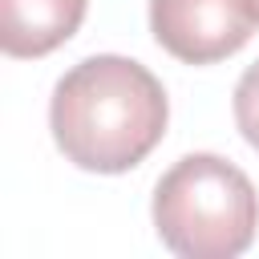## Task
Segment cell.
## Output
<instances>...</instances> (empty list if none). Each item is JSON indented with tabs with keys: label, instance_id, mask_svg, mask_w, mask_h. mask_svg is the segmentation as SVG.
<instances>
[{
	"label": "cell",
	"instance_id": "cell-1",
	"mask_svg": "<svg viewBox=\"0 0 259 259\" xmlns=\"http://www.w3.org/2000/svg\"><path fill=\"white\" fill-rule=\"evenodd\" d=\"M166 89L162 81L117 53L77 61L53 89L49 125L57 150L93 174L134 170L166 134Z\"/></svg>",
	"mask_w": 259,
	"mask_h": 259
},
{
	"label": "cell",
	"instance_id": "cell-2",
	"mask_svg": "<svg viewBox=\"0 0 259 259\" xmlns=\"http://www.w3.org/2000/svg\"><path fill=\"white\" fill-rule=\"evenodd\" d=\"M154 231L182 259H235L255 243L259 194L235 162L186 154L154 186Z\"/></svg>",
	"mask_w": 259,
	"mask_h": 259
},
{
	"label": "cell",
	"instance_id": "cell-3",
	"mask_svg": "<svg viewBox=\"0 0 259 259\" xmlns=\"http://www.w3.org/2000/svg\"><path fill=\"white\" fill-rule=\"evenodd\" d=\"M255 24L251 0H150L154 40L186 65H214L239 53Z\"/></svg>",
	"mask_w": 259,
	"mask_h": 259
},
{
	"label": "cell",
	"instance_id": "cell-4",
	"mask_svg": "<svg viewBox=\"0 0 259 259\" xmlns=\"http://www.w3.org/2000/svg\"><path fill=\"white\" fill-rule=\"evenodd\" d=\"M89 0H0V49L8 57H45L85 20Z\"/></svg>",
	"mask_w": 259,
	"mask_h": 259
},
{
	"label": "cell",
	"instance_id": "cell-5",
	"mask_svg": "<svg viewBox=\"0 0 259 259\" xmlns=\"http://www.w3.org/2000/svg\"><path fill=\"white\" fill-rule=\"evenodd\" d=\"M235 125L251 150H259V61L235 85Z\"/></svg>",
	"mask_w": 259,
	"mask_h": 259
},
{
	"label": "cell",
	"instance_id": "cell-6",
	"mask_svg": "<svg viewBox=\"0 0 259 259\" xmlns=\"http://www.w3.org/2000/svg\"><path fill=\"white\" fill-rule=\"evenodd\" d=\"M251 8H255V20H259V0H251Z\"/></svg>",
	"mask_w": 259,
	"mask_h": 259
}]
</instances>
